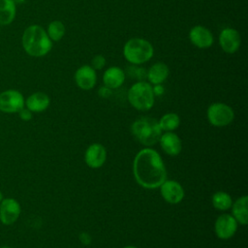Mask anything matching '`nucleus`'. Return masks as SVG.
I'll return each instance as SVG.
<instances>
[{
  "label": "nucleus",
  "mask_w": 248,
  "mask_h": 248,
  "mask_svg": "<svg viewBox=\"0 0 248 248\" xmlns=\"http://www.w3.org/2000/svg\"><path fill=\"white\" fill-rule=\"evenodd\" d=\"M21 213L20 203L14 198H4L0 202V222L5 226L15 224Z\"/></svg>",
  "instance_id": "8"
},
{
  "label": "nucleus",
  "mask_w": 248,
  "mask_h": 248,
  "mask_svg": "<svg viewBox=\"0 0 248 248\" xmlns=\"http://www.w3.org/2000/svg\"><path fill=\"white\" fill-rule=\"evenodd\" d=\"M16 16V4L14 0H0V25H10Z\"/></svg>",
  "instance_id": "20"
},
{
  "label": "nucleus",
  "mask_w": 248,
  "mask_h": 248,
  "mask_svg": "<svg viewBox=\"0 0 248 248\" xmlns=\"http://www.w3.org/2000/svg\"><path fill=\"white\" fill-rule=\"evenodd\" d=\"M0 248H13V247H11V246H8V245H4V246H1Z\"/></svg>",
  "instance_id": "32"
},
{
  "label": "nucleus",
  "mask_w": 248,
  "mask_h": 248,
  "mask_svg": "<svg viewBox=\"0 0 248 248\" xmlns=\"http://www.w3.org/2000/svg\"><path fill=\"white\" fill-rule=\"evenodd\" d=\"M106 58L104 57V55H102V54H97V55H95L93 58H92V60H91V67L95 70V71H97V70H102L104 67H105V65H106Z\"/></svg>",
  "instance_id": "25"
},
{
  "label": "nucleus",
  "mask_w": 248,
  "mask_h": 248,
  "mask_svg": "<svg viewBox=\"0 0 248 248\" xmlns=\"http://www.w3.org/2000/svg\"><path fill=\"white\" fill-rule=\"evenodd\" d=\"M133 172L138 184L145 189L159 188L167 179V170L160 154L149 147L137 153Z\"/></svg>",
  "instance_id": "1"
},
{
  "label": "nucleus",
  "mask_w": 248,
  "mask_h": 248,
  "mask_svg": "<svg viewBox=\"0 0 248 248\" xmlns=\"http://www.w3.org/2000/svg\"><path fill=\"white\" fill-rule=\"evenodd\" d=\"M107 160V150L101 143L95 142L90 144L84 154V161L91 169L101 168Z\"/></svg>",
  "instance_id": "13"
},
{
  "label": "nucleus",
  "mask_w": 248,
  "mask_h": 248,
  "mask_svg": "<svg viewBox=\"0 0 248 248\" xmlns=\"http://www.w3.org/2000/svg\"><path fill=\"white\" fill-rule=\"evenodd\" d=\"M127 98L130 105L138 110H149L155 101L152 85L144 80L134 83L127 93Z\"/></svg>",
  "instance_id": "5"
},
{
  "label": "nucleus",
  "mask_w": 248,
  "mask_h": 248,
  "mask_svg": "<svg viewBox=\"0 0 248 248\" xmlns=\"http://www.w3.org/2000/svg\"><path fill=\"white\" fill-rule=\"evenodd\" d=\"M158 124L162 131L172 132L178 128L180 124V117L174 112H168L159 119Z\"/></svg>",
  "instance_id": "21"
},
{
  "label": "nucleus",
  "mask_w": 248,
  "mask_h": 248,
  "mask_svg": "<svg viewBox=\"0 0 248 248\" xmlns=\"http://www.w3.org/2000/svg\"><path fill=\"white\" fill-rule=\"evenodd\" d=\"M160 188V193L163 199L171 204H176L180 202L184 198L183 187L175 180H165Z\"/></svg>",
  "instance_id": "11"
},
{
  "label": "nucleus",
  "mask_w": 248,
  "mask_h": 248,
  "mask_svg": "<svg viewBox=\"0 0 248 248\" xmlns=\"http://www.w3.org/2000/svg\"><path fill=\"white\" fill-rule=\"evenodd\" d=\"M127 74L132 77L133 78L137 79L138 81L144 80L146 78V74L147 71L140 67V65H133L130 67H127Z\"/></svg>",
  "instance_id": "24"
},
{
  "label": "nucleus",
  "mask_w": 248,
  "mask_h": 248,
  "mask_svg": "<svg viewBox=\"0 0 248 248\" xmlns=\"http://www.w3.org/2000/svg\"><path fill=\"white\" fill-rule=\"evenodd\" d=\"M131 130L138 141L146 147L156 144L163 132L158 121L150 116H141L136 119L131 126Z\"/></svg>",
  "instance_id": "3"
},
{
  "label": "nucleus",
  "mask_w": 248,
  "mask_h": 248,
  "mask_svg": "<svg viewBox=\"0 0 248 248\" xmlns=\"http://www.w3.org/2000/svg\"><path fill=\"white\" fill-rule=\"evenodd\" d=\"M74 78L80 89L90 90L97 82V74L90 65H83L76 71Z\"/></svg>",
  "instance_id": "14"
},
{
  "label": "nucleus",
  "mask_w": 248,
  "mask_h": 248,
  "mask_svg": "<svg viewBox=\"0 0 248 248\" xmlns=\"http://www.w3.org/2000/svg\"><path fill=\"white\" fill-rule=\"evenodd\" d=\"M170 70L167 64L163 62H156L147 70L146 78L152 85L162 84L169 77Z\"/></svg>",
  "instance_id": "18"
},
{
  "label": "nucleus",
  "mask_w": 248,
  "mask_h": 248,
  "mask_svg": "<svg viewBox=\"0 0 248 248\" xmlns=\"http://www.w3.org/2000/svg\"><path fill=\"white\" fill-rule=\"evenodd\" d=\"M123 248H137L136 246H132V245H128V246H125Z\"/></svg>",
  "instance_id": "31"
},
{
  "label": "nucleus",
  "mask_w": 248,
  "mask_h": 248,
  "mask_svg": "<svg viewBox=\"0 0 248 248\" xmlns=\"http://www.w3.org/2000/svg\"><path fill=\"white\" fill-rule=\"evenodd\" d=\"M152 89L155 96H160L164 93V87L162 86V84H155L152 86Z\"/></svg>",
  "instance_id": "28"
},
{
  "label": "nucleus",
  "mask_w": 248,
  "mask_h": 248,
  "mask_svg": "<svg viewBox=\"0 0 248 248\" xmlns=\"http://www.w3.org/2000/svg\"><path fill=\"white\" fill-rule=\"evenodd\" d=\"M4 199V195H3V193L0 191V202H2V200Z\"/></svg>",
  "instance_id": "30"
},
{
  "label": "nucleus",
  "mask_w": 248,
  "mask_h": 248,
  "mask_svg": "<svg viewBox=\"0 0 248 248\" xmlns=\"http://www.w3.org/2000/svg\"><path fill=\"white\" fill-rule=\"evenodd\" d=\"M189 39L198 48H208L213 45L214 38L211 31L202 25H196L190 29Z\"/></svg>",
  "instance_id": "12"
},
{
  "label": "nucleus",
  "mask_w": 248,
  "mask_h": 248,
  "mask_svg": "<svg viewBox=\"0 0 248 248\" xmlns=\"http://www.w3.org/2000/svg\"><path fill=\"white\" fill-rule=\"evenodd\" d=\"M241 37L238 31L232 27L224 28L219 35V45L226 52L232 54L240 46Z\"/></svg>",
  "instance_id": "10"
},
{
  "label": "nucleus",
  "mask_w": 248,
  "mask_h": 248,
  "mask_svg": "<svg viewBox=\"0 0 248 248\" xmlns=\"http://www.w3.org/2000/svg\"><path fill=\"white\" fill-rule=\"evenodd\" d=\"M126 74L123 69L117 66H111L108 68L103 75L104 85L112 89L119 88L125 80Z\"/></svg>",
  "instance_id": "16"
},
{
  "label": "nucleus",
  "mask_w": 248,
  "mask_h": 248,
  "mask_svg": "<svg viewBox=\"0 0 248 248\" xmlns=\"http://www.w3.org/2000/svg\"><path fill=\"white\" fill-rule=\"evenodd\" d=\"M232 215L240 225L248 223V197L246 195L239 197L232 204Z\"/></svg>",
  "instance_id": "19"
},
{
  "label": "nucleus",
  "mask_w": 248,
  "mask_h": 248,
  "mask_svg": "<svg viewBox=\"0 0 248 248\" xmlns=\"http://www.w3.org/2000/svg\"><path fill=\"white\" fill-rule=\"evenodd\" d=\"M211 202H212V205L214 208H216L218 210H222V211L231 208L232 204V197L224 191L215 192L212 196Z\"/></svg>",
  "instance_id": "22"
},
{
  "label": "nucleus",
  "mask_w": 248,
  "mask_h": 248,
  "mask_svg": "<svg viewBox=\"0 0 248 248\" xmlns=\"http://www.w3.org/2000/svg\"><path fill=\"white\" fill-rule=\"evenodd\" d=\"M112 90L110 89V88H108V87H107V86H102V87H100L99 88V91H98V93H99V95L101 96V97H103V98H108V97H109L110 95H111V92Z\"/></svg>",
  "instance_id": "27"
},
{
  "label": "nucleus",
  "mask_w": 248,
  "mask_h": 248,
  "mask_svg": "<svg viewBox=\"0 0 248 248\" xmlns=\"http://www.w3.org/2000/svg\"><path fill=\"white\" fill-rule=\"evenodd\" d=\"M52 43L46 29L38 24L26 27L21 36L22 47L32 57L46 56L51 50Z\"/></svg>",
  "instance_id": "2"
},
{
  "label": "nucleus",
  "mask_w": 248,
  "mask_h": 248,
  "mask_svg": "<svg viewBox=\"0 0 248 248\" xmlns=\"http://www.w3.org/2000/svg\"><path fill=\"white\" fill-rule=\"evenodd\" d=\"M208 122L215 127H225L234 119L233 109L224 103L211 104L206 111Z\"/></svg>",
  "instance_id": "6"
},
{
  "label": "nucleus",
  "mask_w": 248,
  "mask_h": 248,
  "mask_svg": "<svg viewBox=\"0 0 248 248\" xmlns=\"http://www.w3.org/2000/svg\"><path fill=\"white\" fill-rule=\"evenodd\" d=\"M46 31L49 39L52 42H58L65 35L66 29H65V26L62 21L53 20V21L49 22V24L47 25V29Z\"/></svg>",
  "instance_id": "23"
},
{
  "label": "nucleus",
  "mask_w": 248,
  "mask_h": 248,
  "mask_svg": "<svg viewBox=\"0 0 248 248\" xmlns=\"http://www.w3.org/2000/svg\"><path fill=\"white\" fill-rule=\"evenodd\" d=\"M25 107V98L16 89H7L0 92V111L4 113H17Z\"/></svg>",
  "instance_id": "7"
},
{
  "label": "nucleus",
  "mask_w": 248,
  "mask_h": 248,
  "mask_svg": "<svg viewBox=\"0 0 248 248\" xmlns=\"http://www.w3.org/2000/svg\"><path fill=\"white\" fill-rule=\"evenodd\" d=\"M238 223L232 214H221L214 223V232L218 238L226 240L232 238L237 231Z\"/></svg>",
  "instance_id": "9"
},
{
  "label": "nucleus",
  "mask_w": 248,
  "mask_h": 248,
  "mask_svg": "<svg viewBox=\"0 0 248 248\" xmlns=\"http://www.w3.org/2000/svg\"><path fill=\"white\" fill-rule=\"evenodd\" d=\"M154 53L152 45L142 38H132L123 46L125 59L133 65H141L149 61Z\"/></svg>",
  "instance_id": "4"
},
{
  "label": "nucleus",
  "mask_w": 248,
  "mask_h": 248,
  "mask_svg": "<svg viewBox=\"0 0 248 248\" xmlns=\"http://www.w3.org/2000/svg\"><path fill=\"white\" fill-rule=\"evenodd\" d=\"M18 116L22 121H30L33 117V112L31 110H29L27 108H21L18 112Z\"/></svg>",
  "instance_id": "26"
},
{
  "label": "nucleus",
  "mask_w": 248,
  "mask_h": 248,
  "mask_svg": "<svg viewBox=\"0 0 248 248\" xmlns=\"http://www.w3.org/2000/svg\"><path fill=\"white\" fill-rule=\"evenodd\" d=\"M159 142L164 152L170 156H176L181 152L182 142L180 138L173 132H166L162 134Z\"/></svg>",
  "instance_id": "15"
},
{
  "label": "nucleus",
  "mask_w": 248,
  "mask_h": 248,
  "mask_svg": "<svg viewBox=\"0 0 248 248\" xmlns=\"http://www.w3.org/2000/svg\"><path fill=\"white\" fill-rule=\"evenodd\" d=\"M50 105V99L45 92H34L25 99V108L34 112H43Z\"/></svg>",
  "instance_id": "17"
},
{
  "label": "nucleus",
  "mask_w": 248,
  "mask_h": 248,
  "mask_svg": "<svg viewBox=\"0 0 248 248\" xmlns=\"http://www.w3.org/2000/svg\"><path fill=\"white\" fill-rule=\"evenodd\" d=\"M15 2H16V4L17 5V4H22V3H24L26 0H14Z\"/></svg>",
  "instance_id": "29"
}]
</instances>
